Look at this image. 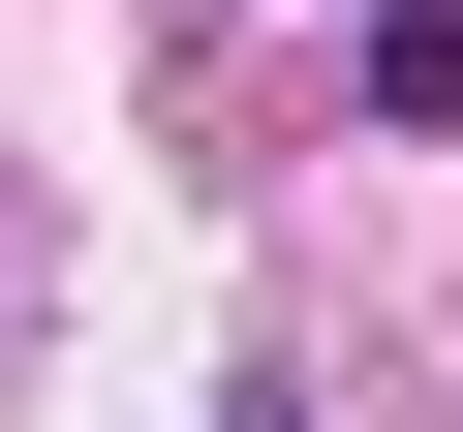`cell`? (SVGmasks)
Returning <instances> with one entry per match:
<instances>
[{
  "instance_id": "6da1fadb",
  "label": "cell",
  "mask_w": 463,
  "mask_h": 432,
  "mask_svg": "<svg viewBox=\"0 0 463 432\" xmlns=\"http://www.w3.org/2000/svg\"><path fill=\"white\" fill-rule=\"evenodd\" d=\"M216 432H309V401H279V371H216Z\"/></svg>"
}]
</instances>
